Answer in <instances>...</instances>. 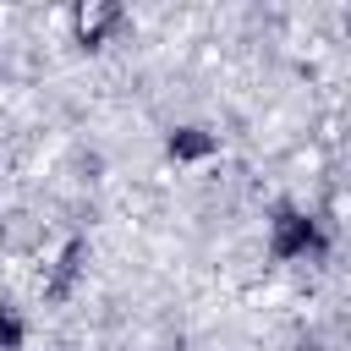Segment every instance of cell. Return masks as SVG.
<instances>
[{"mask_svg": "<svg viewBox=\"0 0 351 351\" xmlns=\"http://www.w3.org/2000/svg\"><path fill=\"white\" fill-rule=\"evenodd\" d=\"M307 247H313V225H307L302 214H285V225H280V252L296 258V252H307Z\"/></svg>", "mask_w": 351, "mask_h": 351, "instance_id": "6da1fadb", "label": "cell"}, {"mask_svg": "<svg viewBox=\"0 0 351 351\" xmlns=\"http://www.w3.org/2000/svg\"><path fill=\"white\" fill-rule=\"evenodd\" d=\"M16 346H22V324L11 307H0V351H16Z\"/></svg>", "mask_w": 351, "mask_h": 351, "instance_id": "7a4b0ae2", "label": "cell"}]
</instances>
